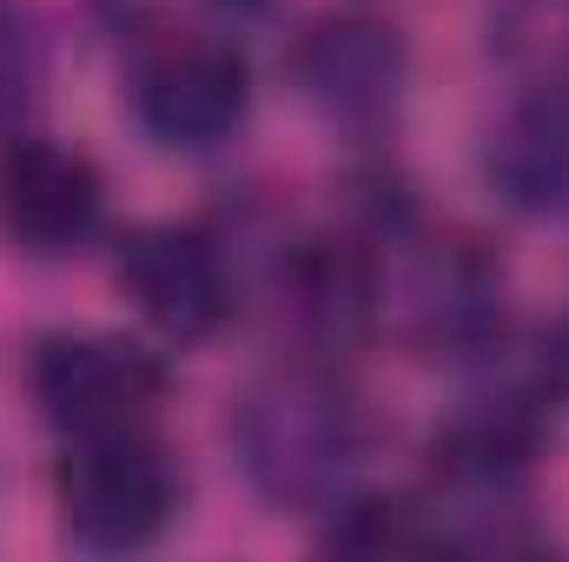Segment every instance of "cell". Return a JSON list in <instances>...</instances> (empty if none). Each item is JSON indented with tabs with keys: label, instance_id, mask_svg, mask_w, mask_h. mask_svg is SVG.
<instances>
[{
	"label": "cell",
	"instance_id": "cell-1",
	"mask_svg": "<svg viewBox=\"0 0 569 562\" xmlns=\"http://www.w3.org/2000/svg\"><path fill=\"white\" fill-rule=\"evenodd\" d=\"M232 443L266 503L318 510L351 476L365 436H358V404L345 398V384L318 371H279L259 391H246L232 418Z\"/></svg>",
	"mask_w": 569,
	"mask_h": 562
},
{
	"label": "cell",
	"instance_id": "cell-2",
	"mask_svg": "<svg viewBox=\"0 0 569 562\" xmlns=\"http://www.w3.org/2000/svg\"><path fill=\"white\" fill-rule=\"evenodd\" d=\"M179 463L146 430H100L67 436V456L53 470V503L73 543L87 550H146L179 516Z\"/></svg>",
	"mask_w": 569,
	"mask_h": 562
},
{
	"label": "cell",
	"instance_id": "cell-3",
	"mask_svg": "<svg viewBox=\"0 0 569 562\" xmlns=\"http://www.w3.org/2000/svg\"><path fill=\"white\" fill-rule=\"evenodd\" d=\"M27 391L60 436L146 430L166 404V364L120 331H53L27 358Z\"/></svg>",
	"mask_w": 569,
	"mask_h": 562
},
{
	"label": "cell",
	"instance_id": "cell-4",
	"mask_svg": "<svg viewBox=\"0 0 569 562\" xmlns=\"http://www.w3.org/2000/svg\"><path fill=\"white\" fill-rule=\"evenodd\" d=\"M291 80L331 127H385L411 87V33L385 7H331L291 40Z\"/></svg>",
	"mask_w": 569,
	"mask_h": 562
},
{
	"label": "cell",
	"instance_id": "cell-5",
	"mask_svg": "<svg viewBox=\"0 0 569 562\" xmlns=\"http://www.w3.org/2000/svg\"><path fill=\"white\" fill-rule=\"evenodd\" d=\"M252 107V67L226 40H186L152 53L133 80V120L166 152H212Z\"/></svg>",
	"mask_w": 569,
	"mask_h": 562
},
{
	"label": "cell",
	"instance_id": "cell-6",
	"mask_svg": "<svg viewBox=\"0 0 569 562\" xmlns=\"http://www.w3.org/2000/svg\"><path fill=\"white\" fill-rule=\"evenodd\" d=\"M107 219V185L87 152L60 140H13L0 152V232L33 259H67L93 245Z\"/></svg>",
	"mask_w": 569,
	"mask_h": 562
},
{
	"label": "cell",
	"instance_id": "cell-7",
	"mask_svg": "<svg viewBox=\"0 0 569 562\" xmlns=\"http://www.w3.org/2000/svg\"><path fill=\"white\" fill-rule=\"evenodd\" d=\"M113 279L179 344H199V338H212L232 318L226 259L192 225H140V232H127L120 259H113Z\"/></svg>",
	"mask_w": 569,
	"mask_h": 562
},
{
	"label": "cell",
	"instance_id": "cell-8",
	"mask_svg": "<svg viewBox=\"0 0 569 562\" xmlns=\"http://www.w3.org/2000/svg\"><path fill=\"white\" fill-rule=\"evenodd\" d=\"M543 450V418L530 398H490L470 404L430 436L437 476L463 496H503Z\"/></svg>",
	"mask_w": 569,
	"mask_h": 562
},
{
	"label": "cell",
	"instance_id": "cell-9",
	"mask_svg": "<svg viewBox=\"0 0 569 562\" xmlns=\"http://www.w3.org/2000/svg\"><path fill=\"white\" fill-rule=\"evenodd\" d=\"M483 179L523 219L569 212V113L557 100L517 107L483 145Z\"/></svg>",
	"mask_w": 569,
	"mask_h": 562
},
{
	"label": "cell",
	"instance_id": "cell-10",
	"mask_svg": "<svg viewBox=\"0 0 569 562\" xmlns=\"http://www.w3.org/2000/svg\"><path fill=\"white\" fill-rule=\"evenodd\" d=\"M291 304H298V318L318 331V338H358L365 324H371V311H378V279H371V259L358 252V245H345V239H331V245H311V252H298L291 259Z\"/></svg>",
	"mask_w": 569,
	"mask_h": 562
},
{
	"label": "cell",
	"instance_id": "cell-11",
	"mask_svg": "<svg viewBox=\"0 0 569 562\" xmlns=\"http://www.w3.org/2000/svg\"><path fill=\"white\" fill-rule=\"evenodd\" d=\"M318 543L345 550V556H425V550H450V530L430 523L405 496H358L331 516V530Z\"/></svg>",
	"mask_w": 569,
	"mask_h": 562
},
{
	"label": "cell",
	"instance_id": "cell-12",
	"mask_svg": "<svg viewBox=\"0 0 569 562\" xmlns=\"http://www.w3.org/2000/svg\"><path fill=\"white\" fill-rule=\"evenodd\" d=\"M219 7H232V13H259L266 0H219Z\"/></svg>",
	"mask_w": 569,
	"mask_h": 562
},
{
	"label": "cell",
	"instance_id": "cell-13",
	"mask_svg": "<svg viewBox=\"0 0 569 562\" xmlns=\"http://www.w3.org/2000/svg\"><path fill=\"white\" fill-rule=\"evenodd\" d=\"M563 371H569V344H563Z\"/></svg>",
	"mask_w": 569,
	"mask_h": 562
}]
</instances>
